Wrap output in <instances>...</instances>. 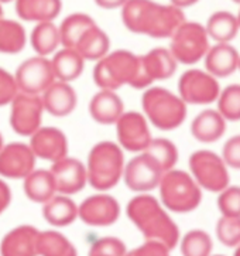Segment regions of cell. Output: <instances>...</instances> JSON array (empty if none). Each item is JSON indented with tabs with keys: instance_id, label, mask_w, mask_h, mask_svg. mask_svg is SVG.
Segmentation results:
<instances>
[{
	"instance_id": "cell-1",
	"label": "cell",
	"mask_w": 240,
	"mask_h": 256,
	"mask_svg": "<svg viewBox=\"0 0 240 256\" xmlns=\"http://www.w3.org/2000/svg\"><path fill=\"white\" fill-rule=\"evenodd\" d=\"M124 27L151 38H170L185 22L184 10L154 0H127L122 8Z\"/></svg>"
},
{
	"instance_id": "cell-2",
	"label": "cell",
	"mask_w": 240,
	"mask_h": 256,
	"mask_svg": "<svg viewBox=\"0 0 240 256\" xmlns=\"http://www.w3.org/2000/svg\"><path fill=\"white\" fill-rule=\"evenodd\" d=\"M126 214L146 240L163 242L171 250L178 245L181 238L178 225L161 201L150 192L134 196L126 206Z\"/></svg>"
},
{
	"instance_id": "cell-3",
	"label": "cell",
	"mask_w": 240,
	"mask_h": 256,
	"mask_svg": "<svg viewBox=\"0 0 240 256\" xmlns=\"http://www.w3.org/2000/svg\"><path fill=\"white\" fill-rule=\"evenodd\" d=\"M92 76L99 90L117 91L126 85L141 90L140 56L129 50L109 51L96 61Z\"/></svg>"
},
{
	"instance_id": "cell-4",
	"label": "cell",
	"mask_w": 240,
	"mask_h": 256,
	"mask_svg": "<svg viewBox=\"0 0 240 256\" xmlns=\"http://www.w3.org/2000/svg\"><path fill=\"white\" fill-rule=\"evenodd\" d=\"M124 150L117 142L102 140L92 146L86 158V177L92 188L108 192L123 178Z\"/></svg>"
},
{
	"instance_id": "cell-5",
	"label": "cell",
	"mask_w": 240,
	"mask_h": 256,
	"mask_svg": "<svg viewBox=\"0 0 240 256\" xmlns=\"http://www.w3.org/2000/svg\"><path fill=\"white\" fill-rule=\"evenodd\" d=\"M143 115L149 124L164 132H171L184 124L188 105L175 92L164 86H149L141 95Z\"/></svg>"
},
{
	"instance_id": "cell-6",
	"label": "cell",
	"mask_w": 240,
	"mask_h": 256,
	"mask_svg": "<svg viewBox=\"0 0 240 256\" xmlns=\"http://www.w3.org/2000/svg\"><path fill=\"white\" fill-rule=\"evenodd\" d=\"M160 201L168 211L187 214L195 211L202 202V188L190 172L171 168L163 174L158 184Z\"/></svg>"
},
{
	"instance_id": "cell-7",
	"label": "cell",
	"mask_w": 240,
	"mask_h": 256,
	"mask_svg": "<svg viewBox=\"0 0 240 256\" xmlns=\"http://www.w3.org/2000/svg\"><path fill=\"white\" fill-rule=\"evenodd\" d=\"M188 166L190 174L202 190L218 194L231 184V168L216 152L197 150L190 156Z\"/></svg>"
},
{
	"instance_id": "cell-8",
	"label": "cell",
	"mask_w": 240,
	"mask_h": 256,
	"mask_svg": "<svg viewBox=\"0 0 240 256\" xmlns=\"http://www.w3.org/2000/svg\"><path fill=\"white\" fill-rule=\"evenodd\" d=\"M170 40L168 50L171 51L177 62L184 66H195L202 61L211 47L205 26L197 22L185 20L170 37Z\"/></svg>"
},
{
	"instance_id": "cell-9",
	"label": "cell",
	"mask_w": 240,
	"mask_h": 256,
	"mask_svg": "<svg viewBox=\"0 0 240 256\" xmlns=\"http://www.w3.org/2000/svg\"><path fill=\"white\" fill-rule=\"evenodd\" d=\"M221 90L219 80L207 70L190 68L178 80V95L187 105L215 104Z\"/></svg>"
},
{
	"instance_id": "cell-10",
	"label": "cell",
	"mask_w": 240,
	"mask_h": 256,
	"mask_svg": "<svg viewBox=\"0 0 240 256\" xmlns=\"http://www.w3.org/2000/svg\"><path fill=\"white\" fill-rule=\"evenodd\" d=\"M164 170L147 152L136 153L126 164L123 170L124 186L136 194L151 192L158 188Z\"/></svg>"
},
{
	"instance_id": "cell-11",
	"label": "cell",
	"mask_w": 240,
	"mask_h": 256,
	"mask_svg": "<svg viewBox=\"0 0 240 256\" xmlns=\"http://www.w3.org/2000/svg\"><path fill=\"white\" fill-rule=\"evenodd\" d=\"M44 112L45 110L40 95L18 92L10 104V128L18 136L30 138L38 128L42 126Z\"/></svg>"
},
{
	"instance_id": "cell-12",
	"label": "cell",
	"mask_w": 240,
	"mask_h": 256,
	"mask_svg": "<svg viewBox=\"0 0 240 256\" xmlns=\"http://www.w3.org/2000/svg\"><path fill=\"white\" fill-rule=\"evenodd\" d=\"M115 126H116L117 144L126 152L130 153L144 152L153 139L149 120L143 115V112L124 110L123 115L117 119Z\"/></svg>"
},
{
	"instance_id": "cell-13",
	"label": "cell",
	"mask_w": 240,
	"mask_h": 256,
	"mask_svg": "<svg viewBox=\"0 0 240 256\" xmlns=\"http://www.w3.org/2000/svg\"><path fill=\"white\" fill-rule=\"evenodd\" d=\"M122 214V206L113 196L98 191L78 204V220L88 226L105 228L117 222Z\"/></svg>"
},
{
	"instance_id": "cell-14",
	"label": "cell",
	"mask_w": 240,
	"mask_h": 256,
	"mask_svg": "<svg viewBox=\"0 0 240 256\" xmlns=\"http://www.w3.org/2000/svg\"><path fill=\"white\" fill-rule=\"evenodd\" d=\"M18 91L30 95H41L55 81L51 60L34 56L24 60L14 72Z\"/></svg>"
},
{
	"instance_id": "cell-15",
	"label": "cell",
	"mask_w": 240,
	"mask_h": 256,
	"mask_svg": "<svg viewBox=\"0 0 240 256\" xmlns=\"http://www.w3.org/2000/svg\"><path fill=\"white\" fill-rule=\"evenodd\" d=\"M37 157L28 143H4L0 150V177L10 180H23L35 168Z\"/></svg>"
},
{
	"instance_id": "cell-16",
	"label": "cell",
	"mask_w": 240,
	"mask_h": 256,
	"mask_svg": "<svg viewBox=\"0 0 240 256\" xmlns=\"http://www.w3.org/2000/svg\"><path fill=\"white\" fill-rule=\"evenodd\" d=\"M50 172L55 182L57 194L74 196L88 184L86 167L79 158L65 156L58 162L51 163Z\"/></svg>"
},
{
	"instance_id": "cell-17",
	"label": "cell",
	"mask_w": 240,
	"mask_h": 256,
	"mask_svg": "<svg viewBox=\"0 0 240 256\" xmlns=\"http://www.w3.org/2000/svg\"><path fill=\"white\" fill-rule=\"evenodd\" d=\"M34 156L45 162H58L68 156V138L59 128L41 126L30 136L28 142Z\"/></svg>"
},
{
	"instance_id": "cell-18",
	"label": "cell",
	"mask_w": 240,
	"mask_h": 256,
	"mask_svg": "<svg viewBox=\"0 0 240 256\" xmlns=\"http://www.w3.org/2000/svg\"><path fill=\"white\" fill-rule=\"evenodd\" d=\"M141 90L151 86L157 81H166L175 74L178 62L171 51L164 47H156L140 56Z\"/></svg>"
},
{
	"instance_id": "cell-19",
	"label": "cell",
	"mask_w": 240,
	"mask_h": 256,
	"mask_svg": "<svg viewBox=\"0 0 240 256\" xmlns=\"http://www.w3.org/2000/svg\"><path fill=\"white\" fill-rule=\"evenodd\" d=\"M40 230L33 225H18L1 238L0 256H38Z\"/></svg>"
},
{
	"instance_id": "cell-20",
	"label": "cell",
	"mask_w": 240,
	"mask_h": 256,
	"mask_svg": "<svg viewBox=\"0 0 240 256\" xmlns=\"http://www.w3.org/2000/svg\"><path fill=\"white\" fill-rule=\"evenodd\" d=\"M240 52L232 42H215L204 57L205 70L215 78H228L239 71Z\"/></svg>"
},
{
	"instance_id": "cell-21",
	"label": "cell",
	"mask_w": 240,
	"mask_h": 256,
	"mask_svg": "<svg viewBox=\"0 0 240 256\" xmlns=\"http://www.w3.org/2000/svg\"><path fill=\"white\" fill-rule=\"evenodd\" d=\"M40 96L44 110L54 118L69 116L78 105V95L74 86L69 82H62L57 80Z\"/></svg>"
},
{
	"instance_id": "cell-22",
	"label": "cell",
	"mask_w": 240,
	"mask_h": 256,
	"mask_svg": "<svg viewBox=\"0 0 240 256\" xmlns=\"http://www.w3.org/2000/svg\"><path fill=\"white\" fill-rule=\"evenodd\" d=\"M228 120L218 109H204L191 122V134L199 143H216L226 133Z\"/></svg>"
},
{
	"instance_id": "cell-23",
	"label": "cell",
	"mask_w": 240,
	"mask_h": 256,
	"mask_svg": "<svg viewBox=\"0 0 240 256\" xmlns=\"http://www.w3.org/2000/svg\"><path fill=\"white\" fill-rule=\"evenodd\" d=\"M88 112L92 119L99 124H115L123 115V100L117 91L99 90L89 100Z\"/></svg>"
},
{
	"instance_id": "cell-24",
	"label": "cell",
	"mask_w": 240,
	"mask_h": 256,
	"mask_svg": "<svg viewBox=\"0 0 240 256\" xmlns=\"http://www.w3.org/2000/svg\"><path fill=\"white\" fill-rule=\"evenodd\" d=\"M42 218L55 228H64L78 220V204L71 196L55 194L41 206Z\"/></svg>"
},
{
	"instance_id": "cell-25",
	"label": "cell",
	"mask_w": 240,
	"mask_h": 256,
	"mask_svg": "<svg viewBox=\"0 0 240 256\" xmlns=\"http://www.w3.org/2000/svg\"><path fill=\"white\" fill-rule=\"evenodd\" d=\"M85 60L74 48H59L52 54L51 66L57 81L72 82L82 75L85 70Z\"/></svg>"
},
{
	"instance_id": "cell-26",
	"label": "cell",
	"mask_w": 240,
	"mask_h": 256,
	"mask_svg": "<svg viewBox=\"0 0 240 256\" xmlns=\"http://www.w3.org/2000/svg\"><path fill=\"white\" fill-rule=\"evenodd\" d=\"M62 8V0H16V12L24 22H54Z\"/></svg>"
},
{
	"instance_id": "cell-27",
	"label": "cell",
	"mask_w": 240,
	"mask_h": 256,
	"mask_svg": "<svg viewBox=\"0 0 240 256\" xmlns=\"http://www.w3.org/2000/svg\"><path fill=\"white\" fill-rule=\"evenodd\" d=\"M23 191L25 197L35 204H44L57 194L55 182L50 170L34 168L23 178Z\"/></svg>"
},
{
	"instance_id": "cell-28",
	"label": "cell",
	"mask_w": 240,
	"mask_h": 256,
	"mask_svg": "<svg viewBox=\"0 0 240 256\" xmlns=\"http://www.w3.org/2000/svg\"><path fill=\"white\" fill-rule=\"evenodd\" d=\"M74 50L78 51L85 61L96 62L110 51V38L106 32H103L98 24H95L81 36Z\"/></svg>"
},
{
	"instance_id": "cell-29",
	"label": "cell",
	"mask_w": 240,
	"mask_h": 256,
	"mask_svg": "<svg viewBox=\"0 0 240 256\" xmlns=\"http://www.w3.org/2000/svg\"><path fill=\"white\" fill-rule=\"evenodd\" d=\"M209 40L215 42H232L240 32L236 14L226 10L212 13L205 24Z\"/></svg>"
},
{
	"instance_id": "cell-30",
	"label": "cell",
	"mask_w": 240,
	"mask_h": 256,
	"mask_svg": "<svg viewBox=\"0 0 240 256\" xmlns=\"http://www.w3.org/2000/svg\"><path fill=\"white\" fill-rule=\"evenodd\" d=\"M30 42L33 50L35 51V56H52L61 47L59 27L54 24V22L37 23L30 36Z\"/></svg>"
},
{
	"instance_id": "cell-31",
	"label": "cell",
	"mask_w": 240,
	"mask_h": 256,
	"mask_svg": "<svg viewBox=\"0 0 240 256\" xmlns=\"http://www.w3.org/2000/svg\"><path fill=\"white\" fill-rule=\"evenodd\" d=\"M27 44L24 27L16 20L0 17V54H18Z\"/></svg>"
},
{
	"instance_id": "cell-32",
	"label": "cell",
	"mask_w": 240,
	"mask_h": 256,
	"mask_svg": "<svg viewBox=\"0 0 240 256\" xmlns=\"http://www.w3.org/2000/svg\"><path fill=\"white\" fill-rule=\"evenodd\" d=\"M38 256H78V250L62 232L48 230L40 231Z\"/></svg>"
},
{
	"instance_id": "cell-33",
	"label": "cell",
	"mask_w": 240,
	"mask_h": 256,
	"mask_svg": "<svg viewBox=\"0 0 240 256\" xmlns=\"http://www.w3.org/2000/svg\"><path fill=\"white\" fill-rule=\"evenodd\" d=\"M95 20L86 13H72L66 16L59 27L61 36V47L74 48L78 40L89 27L95 26Z\"/></svg>"
},
{
	"instance_id": "cell-34",
	"label": "cell",
	"mask_w": 240,
	"mask_h": 256,
	"mask_svg": "<svg viewBox=\"0 0 240 256\" xmlns=\"http://www.w3.org/2000/svg\"><path fill=\"white\" fill-rule=\"evenodd\" d=\"M144 152H147L157 162L160 167L164 170V173L171 168H175L180 158V152L177 144L167 138H153Z\"/></svg>"
},
{
	"instance_id": "cell-35",
	"label": "cell",
	"mask_w": 240,
	"mask_h": 256,
	"mask_svg": "<svg viewBox=\"0 0 240 256\" xmlns=\"http://www.w3.org/2000/svg\"><path fill=\"white\" fill-rule=\"evenodd\" d=\"M178 244L182 256H211L214 250V240L204 230H191Z\"/></svg>"
},
{
	"instance_id": "cell-36",
	"label": "cell",
	"mask_w": 240,
	"mask_h": 256,
	"mask_svg": "<svg viewBox=\"0 0 240 256\" xmlns=\"http://www.w3.org/2000/svg\"><path fill=\"white\" fill-rule=\"evenodd\" d=\"M216 109L228 122L240 120V84H231L221 90L216 100Z\"/></svg>"
},
{
	"instance_id": "cell-37",
	"label": "cell",
	"mask_w": 240,
	"mask_h": 256,
	"mask_svg": "<svg viewBox=\"0 0 240 256\" xmlns=\"http://www.w3.org/2000/svg\"><path fill=\"white\" fill-rule=\"evenodd\" d=\"M216 236L219 242L228 248L240 245V216H224L216 222Z\"/></svg>"
},
{
	"instance_id": "cell-38",
	"label": "cell",
	"mask_w": 240,
	"mask_h": 256,
	"mask_svg": "<svg viewBox=\"0 0 240 256\" xmlns=\"http://www.w3.org/2000/svg\"><path fill=\"white\" fill-rule=\"evenodd\" d=\"M216 206L224 216H240V186H228L218 192Z\"/></svg>"
},
{
	"instance_id": "cell-39",
	"label": "cell",
	"mask_w": 240,
	"mask_h": 256,
	"mask_svg": "<svg viewBox=\"0 0 240 256\" xmlns=\"http://www.w3.org/2000/svg\"><path fill=\"white\" fill-rule=\"evenodd\" d=\"M127 246L123 240L117 236H103L96 240L89 248V252H99L110 256H126Z\"/></svg>"
},
{
	"instance_id": "cell-40",
	"label": "cell",
	"mask_w": 240,
	"mask_h": 256,
	"mask_svg": "<svg viewBox=\"0 0 240 256\" xmlns=\"http://www.w3.org/2000/svg\"><path fill=\"white\" fill-rule=\"evenodd\" d=\"M18 92L14 74L0 66V108L10 105Z\"/></svg>"
},
{
	"instance_id": "cell-41",
	"label": "cell",
	"mask_w": 240,
	"mask_h": 256,
	"mask_svg": "<svg viewBox=\"0 0 240 256\" xmlns=\"http://www.w3.org/2000/svg\"><path fill=\"white\" fill-rule=\"evenodd\" d=\"M126 256H171V249L163 242L146 240L140 246L127 250Z\"/></svg>"
},
{
	"instance_id": "cell-42",
	"label": "cell",
	"mask_w": 240,
	"mask_h": 256,
	"mask_svg": "<svg viewBox=\"0 0 240 256\" xmlns=\"http://www.w3.org/2000/svg\"><path fill=\"white\" fill-rule=\"evenodd\" d=\"M221 156L229 168L240 170V134H235L225 142Z\"/></svg>"
},
{
	"instance_id": "cell-43",
	"label": "cell",
	"mask_w": 240,
	"mask_h": 256,
	"mask_svg": "<svg viewBox=\"0 0 240 256\" xmlns=\"http://www.w3.org/2000/svg\"><path fill=\"white\" fill-rule=\"evenodd\" d=\"M11 200H13V194H11L10 186L4 182V178L0 177V215L10 206Z\"/></svg>"
},
{
	"instance_id": "cell-44",
	"label": "cell",
	"mask_w": 240,
	"mask_h": 256,
	"mask_svg": "<svg viewBox=\"0 0 240 256\" xmlns=\"http://www.w3.org/2000/svg\"><path fill=\"white\" fill-rule=\"evenodd\" d=\"M127 0H95V3L102 8L113 10V8H122Z\"/></svg>"
},
{
	"instance_id": "cell-45",
	"label": "cell",
	"mask_w": 240,
	"mask_h": 256,
	"mask_svg": "<svg viewBox=\"0 0 240 256\" xmlns=\"http://www.w3.org/2000/svg\"><path fill=\"white\" fill-rule=\"evenodd\" d=\"M199 0H170V4L184 10L185 8H191V6L197 4Z\"/></svg>"
},
{
	"instance_id": "cell-46",
	"label": "cell",
	"mask_w": 240,
	"mask_h": 256,
	"mask_svg": "<svg viewBox=\"0 0 240 256\" xmlns=\"http://www.w3.org/2000/svg\"><path fill=\"white\" fill-rule=\"evenodd\" d=\"M88 256H110L106 254H99V252H88Z\"/></svg>"
},
{
	"instance_id": "cell-47",
	"label": "cell",
	"mask_w": 240,
	"mask_h": 256,
	"mask_svg": "<svg viewBox=\"0 0 240 256\" xmlns=\"http://www.w3.org/2000/svg\"><path fill=\"white\" fill-rule=\"evenodd\" d=\"M3 146H4V138H3V133L0 132V150Z\"/></svg>"
},
{
	"instance_id": "cell-48",
	"label": "cell",
	"mask_w": 240,
	"mask_h": 256,
	"mask_svg": "<svg viewBox=\"0 0 240 256\" xmlns=\"http://www.w3.org/2000/svg\"><path fill=\"white\" fill-rule=\"evenodd\" d=\"M235 256H240V245L236 246V250H235Z\"/></svg>"
},
{
	"instance_id": "cell-49",
	"label": "cell",
	"mask_w": 240,
	"mask_h": 256,
	"mask_svg": "<svg viewBox=\"0 0 240 256\" xmlns=\"http://www.w3.org/2000/svg\"><path fill=\"white\" fill-rule=\"evenodd\" d=\"M10 2H13V0H0L1 4H3V3H10Z\"/></svg>"
},
{
	"instance_id": "cell-50",
	"label": "cell",
	"mask_w": 240,
	"mask_h": 256,
	"mask_svg": "<svg viewBox=\"0 0 240 256\" xmlns=\"http://www.w3.org/2000/svg\"><path fill=\"white\" fill-rule=\"evenodd\" d=\"M240 6V4H239ZM236 17H238V22H239V27H240V8H239V13L236 14Z\"/></svg>"
},
{
	"instance_id": "cell-51",
	"label": "cell",
	"mask_w": 240,
	"mask_h": 256,
	"mask_svg": "<svg viewBox=\"0 0 240 256\" xmlns=\"http://www.w3.org/2000/svg\"><path fill=\"white\" fill-rule=\"evenodd\" d=\"M0 17H3V8H1V3H0Z\"/></svg>"
},
{
	"instance_id": "cell-52",
	"label": "cell",
	"mask_w": 240,
	"mask_h": 256,
	"mask_svg": "<svg viewBox=\"0 0 240 256\" xmlns=\"http://www.w3.org/2000/svg\"><path fill=\"white\" fill-rule=\"evenodd\" d=\"M233 3H236V4H240V0H232Z\"/></svg>"
},
{
	"instance_id": "cell-53",
	"label": "cell",
	"mask_w": 240,
	"mask_h": 256,
	"mask_svg": "<svg viewBox=\"0 0 240 256\" xmlns=\"http://www.w3.org/2000/svg\"><path fill=\"white\" fill-rule=\"evenodd\" d=\"M211 256H224V255H211Z\"/></svg>"
},
{
	"instance_id": "cell-54",
	"label": "cell",
	"mask_w": 240,
	"mask_h": 256,
	"mask_svg": "<svg viewBox=\"0 0 240 256\" xmlns=\"http://www.w3.org/2000/svg\"><path fill=\"white\" fill-rule=\"evenodd\" d=\"M239 71H240V61H239Z\"/></svg>"
}]
</instances>
